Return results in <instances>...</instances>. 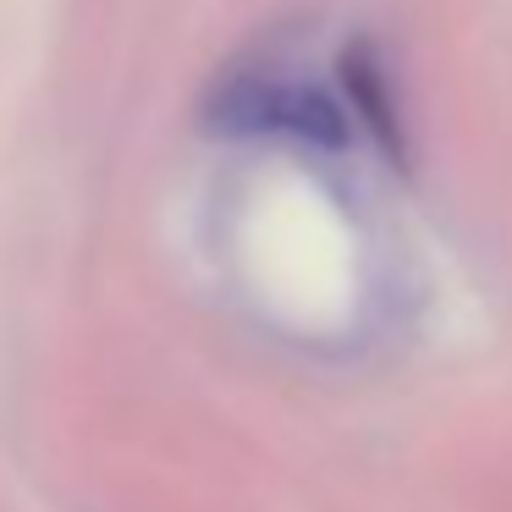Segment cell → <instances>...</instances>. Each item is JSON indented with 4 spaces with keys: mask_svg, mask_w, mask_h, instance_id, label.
<instances>
[{
    "mask_svg": "<svg viewBox=\"0 0 512 512\" xmlns=\"http://www.w3.org/2000/svg\"><path fill=\"white\" fill-rule=\"evenodd\" d=\"M347 94H325L314 78L281 67H232L221 89L210 94V122L232 133H292L314 144H342L347 138Z\"/></svg>",
    "mask_w": 512,
    "mask_h": 512,
    "instance_id": "1",
    "label": "cell"
}]
</instances>
